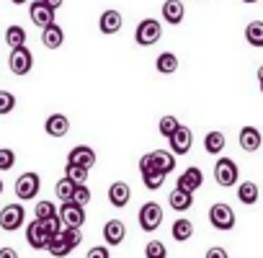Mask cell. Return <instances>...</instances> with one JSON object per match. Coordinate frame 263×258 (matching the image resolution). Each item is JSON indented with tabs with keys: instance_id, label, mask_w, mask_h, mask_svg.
<instances>
[{
	"instance_id": "obj_47",
	"label": "cell",
	"mask_w": 263,
	"mask_h": 258,
	"mask_svg": "<svg viewBox=\"0 0 263 258\" xmlns=\"http://www.w3.org/2000/svg\"><path fill=\"white\" fill-rule=\"evenodd\" d=\"M242 3H245V6H250V3H258V0H242Z\"/></svg>"
},
{
	"instance_id": "obj_8",
	"label": "cell",
	"mask_w": 263,
	"mask_h": 258,
	"mask_svg": "<svg viewBox=\"0 0 263 258\" xmlns=\"http://www.w3.org/2000/svg\"><path fill=\"white\" fill-rule=\"evenodd\" d=\"M60 219H62L65 227H83L85 225V207L78 204V201H62Z\"/></svg>"
},
{
	"instance_id": "obj_32",
	"label": "cell",
	"mask_w": 263,
	"mask_h": 258,
	"mask_svg": "<svg viewBox=\"0 0 263 258\" xmlns=\"http://www.w3.org/2000/svg\"><path fill=\"white\" fill-rule=\"evenodd\" d=\"M65 176H67L70 181H75V183H85V181H88V168L75 165V163H67V165H65Z\"/></svg>"
},
{
	"instance_id": "obj_45",
	"label": "cell",
	"mask_w": 263,
	"mask_h": 258,
	"mask_svg": "<svg viewBox=\"0 0 263 258\" xmlns=\"http://www.w3.org/2000/svg\"><path fill=\"white\" fill-rule=\"evenodd\" d=\"M258 83H263V65L258 67Z\"/></svg>"
},
{
	"instance_id": "obj_38",
	"label": "cell",
	"mask_w": 263,
	"mask_h": 258,
	"mask_svg": "<svg viewBox=\"0 0 263 258\" xmlns=\"http://www.w3.org/2000/svg\"><path fill=\"white\" fill-rule=\"evenodd\" d=\"M60 235L70 243V248H78V245H80V240H83L80 227H62V232H60Z\"/></svg>"
},
{
	"instance_id": "obj_46",
	"label": "cell",
	"mask_w": 263,
	"mask_h": 258,
	"mask_svg": "<svg viewBox=\"0 0 263 258\" xmlns=\"http://www.w3.org/2000/svg\"><path fill=\"white\" fill-rule=\"evenodd\" d=\"M11 3H16V6H24V3H29V0H11Z\"/></svg>"
},
{
	"instance_id": "obj_11",
	"label": "cell",
	"mask_w": 263,
	"mask_h": 258,
	"mask_svg": "<svg viewBox=\"0 0 263 258\" xmlns=\"http://www.w3.org/2000/svg\"><path fill=\"white\" fill-rule=\"evenodd\" d=\"M29 16H31V21H34L39 29L54 24V8H49L44 0H34V3L29 6Z\"/></svg>"
},
{
	"instance_id": "obj_6",
	"label": "cell",
	"mask_w": 263,
	"mask_h": 258,
	"mask_svg": "<svg viewBox=\"0 0 263 258\" xmlns=\"http://www.w3.org/2000/svg\"><path fill=\"white\" fill-rule=\"evenodd\" d=\"M137 219H140V227L145 232H155L160 227V222H163V207L158 201H147V204L140 207V217Z\"/></svg>"
},
{
	"instance_id": "obj_22",
	"label": "cell",
	"mask_w": 263,
	"mask_h": 258,
	"mask_svg": "<svg viewBox=\"0 0 263 258\" xmlns=\"http://www.w3.org/2000/svg\"><path fill=\"white\" fill-rule=\"evenodd\" d=\"M186 16V8H183V0H165L163 3V19L171 24V26H178Z\"/></svg>"
},
{
	"instance_id": "obj_18",
	"label": "cell",
	"mask_w": 263,
	"mask_h": 258,
	"mask_svg": "<svg viewBox=\"0 0 263 258\" xmlns=\"http://www.w3.org/2000/svg\"><path fill=\"white\" fill-rule=\"evenodd\" d=\"M42 44H44L47 49H60V47L65 44V31H62V26H60V24L44 26V29H42Z\"/></svg>"
},
{
	"instance_id": "obj_27",
	"label": "cell",
	"mask_w": 263,
	"mask_h": 258,
	"mask_svg": "<svg viewBox=\"0 0 263 258\" xmlns=\"http://www.w3.org/2000/svg\"><path fill=\"white\" fill-rule=\"evenodd\" d=\"M171 235H173L178 243L191 240V235H194V222H191V219H176L173 227H171Z\"/></svg>"
},
{
	"instance_id": "obj_50",
	"label": "cell",
	"mask_w": 263,
	"mask_h": 258,
	"mask_svg": "<svg viewBox=\"0 0 263 258\" xmlns=\"http://www.w3.org/2000/svg\"><path fill=\"white\" fill-rule=\"evenodd\" d=\"M227 258H230V255H227Z\"/></svg>"
},
{
	"instance_id": "obj_48",
	"label": "cell",
	"mask_w": 263,
	"mask_h": 258,
	"mask_svg": "<svg viewBox=\"0 0 263 258\" xmlns=\"http://www.w3.org/2000/svg\"><path fill=\"white\" fill-rule=\"evenodd\" d=\"M0 194H3V181H0Z\"/></svg>"
},
{
	"instance_id": "obj_28",
	"label": "cell",
	"mask_w": 263,
	"mask_h": 258,
	"mask_svg": "<svg viewBox=\"0 0 263 258\" xmlns=\"http://www.w3.org/2000/svg\"><path fill=\"white\" fill-rule=\"evenodd\" d=\"M47 250H49V255H54V258H65V255H70V243L57 232V235H52L49 237V245H47Z\"/></svg>"
},
{
	"instance_id": "obj_25",
	"label": "cell",
	"mask_w": 263,
	"mask_h": 258,
	"mask_svg": "<svg viewBox=\"0 0 263 258\" xmlns=\"http://www.w3.org/2000/svg\"><path fill=\"white\" fill-rule=\"evenodd\" d=\"M245 42L255 49H263V21H250L245 26Z\"/></svg>"
},
{
	"instance_id": "obj_42",
	"label": "cell",
	"mask_w": 263,
	"mask_h": 258,
	"mask_svg": "<svg viewBox=\"0 0 263 258\" xmlns=\"http://www.w3.org/2000/svg\"><path fill=\"white\" fill-rule=\"evenodd\" d=\"M204 258H227V250L224 248H219V245H214V248H209L206 250V255Z\"/></svg>"
},
{
	"instance_id": "obj_20",
	"label": "cell",
	"mask_w": 263,
	"mask_h": 258,
	"mask_svg": "<svg viewBox=\"0 0 263 258\" xmlns=\"http://www.w3.org/2000/svg\"><path fill=\"white\" fill-rule=\"evenodd\" d=\"M150 158H153V168L163 171L165 176L176 171V153L173 150H155V153H150Z\"/></svg>"
},
{
	"instance_id": "obj_14",
	"label": "cell",
	"mask_w": 263,
	"mask_h": 258,
	"mask_svg": "<svg viewBox=\"0 0 263 258\" xmlns=\"http://www.w3.org/2000/svg\"><path fill=\"white\" fill-rule=\"evenodd\" d=\"M67 163H75V165H83V168H93L96 165V153H93V148H88V145H75L70 153H67Z\"/></svg>"
},
{
	"instance_id": "obj_41",
	"label": "cell",
	"mask_w": 263,
	"mask_h": 258,
	"mask_svg": "<svg viewBox=\"0 0 263 258\" xmlns=\"http://www.w3.org/2000/svg\"><path fill=\"white\" fill-rule=\"evenodd\" d=\"M85 258H111V253H108V248L96 245V248H90V250H88V255H85Z\"/></svg>"
},
{
	"instance_id": "obj_30",
	"label": "cell",
	"mask_w": 263,
	"mask_h": 258,
	"mask_svg": "<svg viewBox=\"0 0 263 258\" xmlns=\"http://www.w3.org/2000/svg\"><path fill=\"white\" fill-rule=\"evenodd\" d=\"M6 44H8L11 49L24 47V44H26V29H24V26H8V29H6Z\"/></svg>"
},
{
	"instance_id": "obj_3",
	"label": "cell",
	"mask_w": 263,
	"mask_h": 258,
	"mask_svg": "<svg viewBox=\"0 0 263 258\" xmlns=\"http://www.w3.org/2000/svg\"><path fill=\"white\" fill-rule=\"evenodd\" d=\"M237 178H240V173H237V163H235L232 158H219V160L214 163V181H217L222 189L235 186Z\"/></svg>"
},
{
	"instance_id": "obj_10",
	"label": "cell",
	"mask_w": 263,
	"mask_h": 258,
	"mask_svg": "<svg viewBox=\"0 0 263 258\" xmlns=\"http://www.w3.org/2000/svg\"><path fill=\"white\" fill-rule=\"evenodd\" d=\"M168 142H171V150L176 155H186L191 150V145H194V132H191L189 126L181 124L176 132H173V137H168Z\"/></svg>"
},
{
	"instance_id": "obj_24",
	"label": "cell",
	"mask_w": 263,
	"mask_h": 258,
	"mask_svg": "<svg viewBox=\"0 0 263 258\" xmlns=\"http://www.w3.org/2000/svg\"><path fill=\"white\" fill-rule=\"evenodd\" d=\"M224 148H227L224 132H209V135L204 137V150H206L209 155H219V153H224Z\"/></svg>"
},
{
	"instance_id": "obj_31",
	"label": "cell",
	"mask_w": 263,
	"mask_h": 258,
	"mask_svg": "<svg viewBox=\"0 0 263 258\" xmlns=\"http://www.w3.org/2000/svg\"><path fill=\"white\" fill-rule=\"evenodd\" d=\"M75 181H70L67 176L65 178H60L57 181V186H54V194H57V199L60 201H72V194H75Z\"/></svg>"
},
{
	"instance_id": "obj_4",
	"label": "cell",
	"mask_w": 263,
	"mask_h": 258,
	"mask_svg": "<svg viewBox=\"0 0 263 258\" xmlns=\"http://www.w3.org/2000/svg\"><path fill=\"white\" fill-rule=\"evenodd\" d=\"M26 222V209L21 204H6L0 209V227L6 232H16L18 227H24Z\"/></svg>"
},
{
	"instance_id": "obj_26",
	"label": "cell",
	"mask_w": 263,
	"mask_h": 258,
	"mask_svg": "<svg viewBox=\"0 0 263 258\" xmlns=\"http://www.w3.org/2000/svg\"><path fill=\"white\" fill-rule=\"evenodd\" d=\"M155 67H158L160 75H173V72L178 70V57H176L173 52H163V54H158Z\"/></svg>"
},
{
	"instance_id": "obj_7",
	"label": "cell",
	"mask_w": 263,
	"mask_h": 258,
	"mask_svg": "<svg viewBox=\"0 0 263 258\" xmlns=\"http://www.w3.org/2000/svg\"><path fill=\"white\" fill-rule=\"evenodd\" d=\"M39 189H42V178H39V173H31V171H29V173H21L18 181H16V196H18L21 201L36 199Z\"/></svg>"
},
{
	"instance_id": "obj_43",
	"label": "cell",
	"mask_w": 263,
	"mask_h": 258,
	"mask_svg": "<svg viewBox=\"0 0 263 258\" xmlns=\"http://www.w3.org/2000/svg\"><path fill=\"white\" fill-rule=\"evenodd\" d=\"M0 258H18V253L13 248H0Z\"/></svg>"
},
{
	"instance_id": "obj_16",
	"label": "cell",
	"mask_w": 263,
	"mask_h": 258,
	"mask_svg": "<svg viewBox=\"0 0 263 258\" xmlns=\"http://www.w3.org/2000/svg\"><path fill=\"white\" fill-rule=\"evenodd\" d=\"M201 183H204V173L196 168V165H191V168H186L181 176H178V189H183V191H196V189H201Z\"/></svg>"
},
{
	"instance_id": "obj_35",
	"label": "cell",
	"mask_w": 263,
	"mask_h": 258,
	"mask_svg": "<svg viewBox=\"0 0 263 258\" xmlns=\"http://www.w3.org/2000/svg\"><path fill=\"white\" fill-rule=\"evenodd\" d=\"M16 108V96L11 90H0V116H6Z\"/></svg>"
},
{
	"instance_id": "obj_40",
	"label": "cell",
	"mask_w": 263,
	"mask_h": 258,
	"mask_svg": "<svg viewBox=\"0 0 263 258\" xmlns=\"http://www.w3.org/2000/svg\"><path fill=\"white\" fill-rule=\"evenodd\" d=\"M42 225H44V230H47L49 235H57V232H62V219H60V214L42 219Z\"/></svg>"
},
{
	"instance_id": "obj_34",
	"label": "cell",
	"mask_w": 263,
	"mask_h": 258,
	"mask_svg": "<svg viewBox=\"0 0 263 258\" xmlns=\"http://www.w3.org/2000/svg\"><path fill=\"white\" fill-rule=\"evenodd\" d=\"M145 258H168V250L160 240H150L145 245Z\"/></svg>"
},
{
	"instance_id": "obj_9",
	"label": "cell",
	"mask_w": 263,
	"mask_h": 258,
	"mask_svg": "<svg viewBox=\"0 0 263 258\" xmlns=\"http://www.w3.org/2000/svg\"><path fill=\"white\" fill-rule=\"evenodd\" d=\"M49 232L44 230V225H42V219H34V222H29V227H26V243L34 248V250H47V245H49Z\"/></svg>"
},
{
	"instance_id": "obj_13",
	"label": "cell",
	"mask_w": 263,
	"mask_h": 258,
	"mask_svg": "<svg viewBox=\"0 0 263 258\" xmlns=\"http://www.w3.org/2000/svg\"><path fill=\"white\" fill-rule=\"evenodd\" d=\"M121 26H124V19H121V13H119V11H114V8L103 11V13H101V19H98V29H101V34H106V36H111V34L121 31Z\"/></svg>"
},
{
	"instance_id": "obj_21",
	"label": "cell",
	"mask_w": 263,
	"mask_h": 258,
	"mask_svg": "<svg viewBox=\"0 0 263 258\" xmlns=\"http://www.w3.org/2000/svg\"><path fill=\"white\" fill-rule=\"evenodd\" d=\"M168 204H171V209H176V212H186V209L194 207V191H183V189L176 186V189L168 194Z\"/></svg>"
},
{
	"instance_id": "obj_17",
	"label": "cell",
	"mask_w": 263,
	"mask_h": 258,
	"mask_svg": "<svg viewBox=\"0 0 263 258\" xmlns=\"http://www.w3.org/2000/svg\"><path fill=\"white\" fill-rule=\"evenodd\" d=\"M124 237H126V227H124L121 219H108L103 225V240H106V245H121Z\"/></svg>"
},
{
	"instance_id": "obj_49",
	"label": "cell",
	"mask_w": 263,
	"mask_h": 258,
	"mask_svg": "<svg viewBox=\"0 0 263 258\" xmlns=\"http://www.w3.org/2000/svg\"><path fill=\"white\" fill-rule=\"evenodd\" d=\"M260 93H263V83H260Z\"/></svg>"
},
{
	"instance_id": "obj_36",
	"label": "cell",
	"mask_w": 263,
	"mask_h": 258,
	"mask_svg": "<svg viewBox=\"0 0 263 258\" xmlns=\"http://www.w3.org/2000/svg\"><path fill=\"white\" fill-rule=\"evenodd\" d=\"M34 214H36V219H47V217H54V214H60V212H57V207H54L52 201H36Z\"/></svg>"
},
{
	"instance_id": "obj_5",
	"label": "cell",
	"mask_w": 263,
	"mask_h": 258,
	"mask_svg": "<svg viewBox=\"0 0 263 258\" xmlns=\"http://www.w3.org/2000/svg\"><path fill=\"white\" fill-rule=\"evenodd\" d=\"M8 67H11V72H13V75H18V78L31 72V67H34V54L29 52V47H26V44H24V47H16V49H11Z\"/></svg>"
},
{
	"instance_id": "obj_23",
	"label": "cell",
	"mask_w": 263,
	"mask_h": 258,
	"mask_svg": "<svg viewBox=\"0 0 263 258\" xmlns=\"http://www.w3.org/2000/svg\"><path fill=\"white\" fill-rule=\"evenodd\" d=\"M258 196H260L258 183H253V181H242V183H237V199H240L245 207H253V204L258 201Z\"/></svg>"
},
{
	"instance_id": "obj_29",
	"label": "cell",
	"mask_w": 263,
	"mask_h": 258,
	"mask_svg": "<svg viewBox=\"0 0 263 258\" xmlns=\"http://www.w3.org/2000/svg\"><path fill=\"white\" fill-rule=\"evenodd\" d=\"M165 178H168V176H165L163 171L153 168V165H150L147 171H142V181H145V186H147L150 191H158V189L165 183Z\"/></svg>"
},
{
	"instance_id": "obj_15",
	"label": "cell",
	"mask_w": 263,
	"mask_h": 258,
	"mask_svg": "<svg viewBox=\"0 0 263 258\" xmlns=\"http://www.w3.org/2000/svg\"><path fill=\"white\" fill-rule=\"evenodd\" d=\"M44 132H47L49 137H65V135L70 132V119H67L65 114H52V116H47Z\"/></svg>"
},
{
	"instance_id": "obj_2",
	"label": "cell",
	"mask_w": 263,
	"mask_h": 258,
	"mask_svg": "<svg viewBox=\"0 0 263 258\" xmlns=\"http://www.w3.org/2000/svg\"><path fill=\"white\" fill-rule=\"evenodd\" d=\"M209 222H212L214 230H219V232H230V230L235 227V212H232V207L224 204V201L212 204V209H209Z\"/></svg>"
},
{
	"instance_id": "obj_44",
	"label": "cell",
	"mask_w": 263,
	"mask_h": 258,
	"mask_svg": "<svg viewBox=\"0 0 263 258\" xmlns=\"http://www.w3.org/2000/svg\"><path fill=\"white\" fill-rule=\"evenodd\" d=\"M44 3H47L49 8H54V11H57V8H60V6L65 3V0H44Z\"/></svg>"
},
{
	"instance_id": "obj_1",
	"label": "cell",
	"mask_w": 263,
	"mask_h": 258,
	"mask_svg": "<svg viewBox=\"0 0 263 258\" xmlns=\"http://www.w3.org/2000/svg\"><path fill=\"white\" fill-rule=\"evenodd\" d=\"M160 36H163V26H160V21H155V19H145V21L137 24L135 42H137L140 47H153V44L160 42Z\"/></svg>"
},
{
	"instance_id": "obj_33",
	"label": "cell",
	"mask_w": 263,
	"mask_h": 258,
	"mask_svg": "<svg viewBox=\"0 0 263 258\" xmlns=\"http://www.w3.org/2000/svg\"><path fill=\"white\" fill-rule=\"evenodd\" d=\"M178 126H181V121H178L176 116H163L160 124H158V129H160L163 137H173V132H176Z\"/></svg>"
},
{
	"instance_id": "obj_37",
	"label": "cell",
	"mask_w": 263,
	"mask_h": 258,
	"mask_svg": "<svg viewBox=\"0 0 263 258\" xmlns=\"http://www.w3.org/2000/svg\"><path fill=\"white\" fill-rule=\"evenodd\" d=\"M16 165V153L11 148H0V171H11Z\"/></svg>"
},
{
	"instance_id": "obj_12",
	"label": "cell",
	"mask_w": 263,
	"mask_h": 258,
	"mask_svg": "<svg viewBox=\"0 0 263 258\" xmlns=\"http://www.w3.org/2000/svg\"><path fill=\"white\" fill-rule=\"evenodd\" d=\"M129 199H132V189H129L126 181H114L108 186V201H111V207L124 209L129 204Z\"/></svg>"
},
{
	"instance_id": "obj_39",
	"label": "cell",
	"mask_w": 263,
	"mask_h": 258,
	"mask_svg": "<svg viewBox=\"0 0 263 258\" xmlns=\"http://www.w3.org/2000/svg\"><path fill=\"white\" fill-rule=\"evenodd\" d=\"M90 196H93L90 189H88L85 183H78V186H75V194H72V201H78V204L85 207V204H90Z\"/></svg>"
},
{
	"instance_id": "obj_19",
	"label": "cell",
	"mask_w": 263,
	"mask_h": 258,
	"mask_svg": "<svg viewBox=\"0 0 263 258\" xmlns=\"http://www.w3.org/2000/svg\"><path fill=\"white\" fill-rule=\"evenodd\" d=\"M237 142H240V148H242L245 153H255V150L260 148L263 137H260V132H258L255 126H242V129H240Z\"/></svg>"
}]
</instances>
